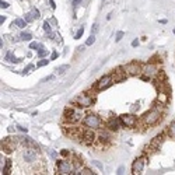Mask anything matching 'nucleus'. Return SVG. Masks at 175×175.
Here are the masks:
<instances>
[{"label":"nucleus","instance_id":"nucleus-1","mask_svg":"<svg viewBox=\"0 0 175 175\" xmlns=\"http://www.w3.org/2000/svg\"><path fill=\"white\" fill-rule=\"evenodd\" d=\"M163 104H154L153 108L150 111H147L144 115L142 116V119H140V123H142L143 128H151V126H154V125H157L158 122L161 120V118H163Z\"/></svg>","mask_w":175,"mask_h":175},{"label":"nucleus","instance_id":"nucleus-2","mask_svg":"<svg viewBox=\"0 0 175 175\" xmlns=\"http://www.w3.org/2000/svg\"><path fill=\"white\" fill-rule=\"evenodd\" d=\"M83 119L84 118H83V113H81V108L74 105V104L69 105L65 109V112H63V120H65V123H79V122H81Z\"/></svg>","mask_w":175,"mask_h":175},{"label":"nucleus","instance_id":"nucleus-3","mask_svg":"<svg viewBox=\"0 0 175 175\" xmlns=\"http://www.w3.org/2000/svg\"><path fill=\"white\" fill-rule=\"evenodd\" d=\"M81 125L88 129H94V130H99L104 128V120L97 115V113H87L84 119L81 120Z\"/></svg>","mask_w":175,"mask_h":175},{"label":"nucleus","instance_id":"nucleus-4","mask_svg":"<svg viewBox=\"0 0 175 175\" xmlns=\"http://www.w3.org/2000/svg\"><path fill=\"white\" fill-rule=\"evenodd\" d=\"M95 102V97L91 94H88V93H81L80 95H77L76 98L72 101V104L74 105L80 106V108H90Z\"/></svg>","mask_w":175,"mask_h":175},{"label":"nucleus","instance_id":"nucleus-5","mask_svg":"<svg viewBox=\"0 0 175 175\" xmlns=\"http://www.w3.org/2000/svg\"><path fill=\"white\" fill-rule=\"evenodd\" d=\"M21 157L27 164L38 163V147H24Z\"/></svg>","mask_w":175,"mask_h":175},{"label":"nucleus","instance_id":"nucleus-6","mask_svg":"<svg viewBox=\"0 0 175 175\" xmlns=\"http://www.w3.org/2000/svg\"><path fill=\"white\" fill-rule=\"evenodd\" d=\"M56 170H58V174H63V175H67V174H74V165L72 161H67V160H58L56 161Z\"/></svg>","mask_w":175,"mask_h":175},{"label":"nucleus","instance_id":"nucleus-7","mask_svg":"<svg viewBox=\"0 0 175 175\" xmlns=\"http://www.w3.org/2000/svg\"><path fill=\"white\" fill-rule=\"evenodd\" d=\"M113 83H115V80H113L112 73L106 74V76L101 77V79H99V80L94 84V90H95V91H102V90H106V88L111 87Z\"/></svg>","mask_w":175,"mask_h":175},{"label":"nucleus","instance_id":"nucleus-8","mask_svg":"<svg viewBox=\"0 0 175 175\" xmlns=\"http://www.w3.org/2000/svg\"><path fill=\"white\" fill-rule=\"evenodd\" d=\"M122 67L128 73V76H139L143 72V65L140 62H130L128 65H123Z\"/></svg>","mask_w":175,"mask_h":175},{"label":"nucleus","instance_id":"nucleus-9","mask_svg":"<svg viewBox=\"0 0 175 175\" xmlns=\"http://www.w3.org/2000/svg\"><path fill=\"white\" fill-rule=\"evenodd\" d=\"M81 143L86 144V146H94L97 143V133H95L94 129H84L83 137H81Z\"/></svg>","mask_w":175,"mask_h":175},{"label":"nucleus","instance_id":"nucleus-10","mask_svg":"<svg viewBox=\"0 0 175 175\" xmlns=\"http://www.w3.org/2000/svg\"><path fill=\"white\" fill-rule=\"evenodd\" d=\"M119 118H120V122H122V125H123V126H126V128L135 129L136 126H137V123H139L137 116L132 115V113H123V115H120Z\"/></svg>","mask_w":175,"mask_h":175},{"label":"nucleus","instance_id":"nucleus-11","mask_svg":"<svg viewBox=\"0 0 175 175\" xmlns=\"http://www.w3.org/2000/svg\"><path fill=\"white\" fill-rule=\"evenodd\" d=\"M146 160L147 157L143 154V156L137 157L135 161H133V164H132V174L133 175H139L143 172V168H144V165H146Z\"/></svg>","mask_w":175,"mask_h":175},{"label":"nucleus","instance_id":"nucleus-12","mask_svg":"<svg viewBox=\"0 0 175 175\" xmlns=\"http://www.w3.org/2000/svg\"><path fill=\"white\" fill-rule=\"evenodd\" d=\"M158 72H160V70H158V67H157L156 65H154V63H147V65H144L143 66V72H142V74H144V76H147L150 79V80H151V79H153V77H156L157 74H158Z\"/></svg>","mask_w":175,"mask_h":175},{"label":"nucleus","instance_id":"nucleus-13","mask_svg":"<svg viewBox=\"0 0 175 175\" xmlns=\"http://www.w3.org/2000/svg\"><path fill=\"white\" fill-rule=\"evenodd\" d=\"M105 126L108 128V130H111V132H118L120 129V126H123V125H122V122H120V118L112 116V118H109V119L106 120Z\"/></svg>","mask_w":175,"mask_h":175},{"label":"nucleus","instance_id":"nucleus-14","mask_svg":"<svg viewBox=\"0 0 175 175\" xmlns=\"http://www.w3.org/2000/svg\"><path fill=\"white\" fill-rule=\"evenodd\" d=\"M164 133H161V135H158V136H156V137L151 140V143H150V149H154V151L156 150H158L160 149V146H161V143L164 142Z\"/></svg>","mask_w":175,"mask_h":175},{"label":"nucleus","instance_id":"nucleus-15","mask_svg":"<svg viewBox=\"0 0 175 175\" xmlns=\"http://www.w3.org/2000/svg\"><path fill=\"white\" fill-rule=\"evenodd\" d=\"M72 163H73L74 170H76V171H79L80 168H83V158H80V157L74 156V157H73V160H72Z\"/></svg>","mask_w":175,"mask_h":175},{"label":"nucleus","instance_id":"nucleus-16","mask_svg":"<svg viewBox=\"0 0 175 175\" xmlns=\"http://www.w3.org/2000/svg\"><path fill=\"white\" fill-rule=\"evenodd\" d=\"M167 135L171 139H175V120H172L167 128Z\"/></svg>","mask_w":175,"mask_h":175},{"label":"nucleus","instance_id":"nucleus-17","mask_svg":"<svg viewBox=\"0 0 175 175\" xmlns=\"http://www.w3.org/2000/svg\"><path fill=\"white\" fill-rule=\"evenodd\" d=\"M74 174H79V175H93V174H95L93 170H90V168H87V167H83V168H80L77 172H74Z\"/></svg>","mask_w":175,"mask_h":175},{"label":"nucleus","instance_id":"nucleus-18","mask_svg":"<svg viewBox=\"0 0 175 175\" xmlns=\"http://www.w3.org/2000/svg\"><path fill=\"white\" fill-rule=\"evenodd\" d=\"M6 60H7V62H11V63H17V62H20L21 59L15 58V56L13 55V52H7V55H6Z\"/></svg>","mask_w":175,"mask_h":175},{"label":"nucleus","instance_id":"nucleus-19","mask_svg":"<svg viewBox=\"0 0 175 175\" xmlns=\"http://www.w3.org/2000/svg\"><path fill=\"white\" fill-rule=\"evenodd\" d=\"M13 25L19 27V28H24V27L27 25V21L25 20H22V19H15L14 22H13Z\"/></svg>","mask_w":175,"mask_h":175},{"label":"nucleus","instance_id":"nucleus-20","mask_svg":"<svg viewBox=\"0 0 175 175\" xmlns=\"http://www.w3.org/2000/svg\"><path fill=\"white\" fill-rule=\"evenodd\" d=\"M69 69H70V65H62V66H59V67H56L55 72L58 74H63L66 70H69Z\"/></svg>","mask_w":175,"mask_h":175},{"label":"nucleus","instance_id":"nucleus-21","mask_svg":"<svg viewBox=\"0 0 175 175\" xmlns=\"http://www.w3.org/2000/svg\"><path fill=\"white\" fill-rule=\"evenodd\" d=\"M10 167H11V160H6V167L2 168V174H10Z\"/></svg>","mask_w":175,"mask_h":175},{"label":"nucleus","instance_id":"nucleus-22","mask_svg":"<svg viewBox=\"0 0 175 175\" xmlns=\"http://www.w3.org/2000/svg\"><path fill=\"white\" fill-rule=\"evenodd\" d=\"M20 38H21L22 41H31V39H32V35L25 31V32H21V34H20Z\"/></svg>","mask_w":175,"mask_h":175},{"label":"nucleus","instance_id":"nucleus-23","mask_svg":"<svg viewBox=\"0 0 175 175\" xmlns=\"http://www.w3.org/2000/svg\"><path fill=\"white\" fill-rule=\"evenodd\" d=\"M44 48V45L42 44H38V42H31L29 44V49H35V51H39V49H42Z\"/></svg>","mask_w":175,"mask_h":175},{"label":"nucleus","instance_id":"nucleus-24","mask_svg":"<svg viewBox=\"0 0 175 175\" xmlns=\"http://www.w3.org/2000/svg\"><path fill=\"white\" fill-rule=\"evenodd\" d=\"M94 42H95V35H94V34H91V35H90V38L86 41V45H87V46H90V45H93Z\"/></svg>","mask_w":175,"mask_h":175},{"label":"nucleus","instance_id":"nucleus-25","mask_svg":"<svg viewBox=\"0 0 175 175\" xmlns=\"http://www.w3.org/2000/svg\"><path fill=\"white\" fill-rule=\"evenodd\" d=\"M123 35H125L123 31H118L116 35H115V42H119V41L122 39V38H123Z\"/></svg>","mask_w":175,"mask_h":175},{"label":"nucleus","instance_id":"nucleus-26","mask_svg":"<svg viewBox=\"0 0 175 175\" xmlns=\"http://www.w3.org/2000/svg\"><path fill=\"white\" fill-rule=\"evenodd\" d=\"M48 62H49L48 59H41L39 62L37 63V67H44V66H46V65H48Z\"/></svg>","mask_w":175,"mask_h":175},{"label":"nucleus","instance_id":"nucleus-27","mask_svg":"<svg viewBox=\"0 0 175 175\" xmlns=\"http://www.w3.org/2000/svg\"><path fill=\"white\" fill-rule=\"evenodd\" d=\"M83 34H84V28H83V27H81V28L79 29V31H77V34H76V35H74V39H80Z\"/></svg>","mask_w":175,"mask_h":175},{"label":"nucleus","instance_id":"nucleus-28","mask_svg":"<svg viewBox=\"0 0 175 175\" xmlns=\"http://www.w3.org/2000/svg\"><path fill=\"white\" fill-rule=\"evenodd\" d=\"M46 55H48V51H46V49H44V48L38 51V56H39V58H45Z\"/></svg>","mask_w":175,"mask_h":175},{"label":"nucleus","instance_id":"nucleus-29","mask_svg":"<svg viewBox=\"0 0 175 175\" xmlns=\"http://www.w3.org/2000/svg\"><path fill=\"white\" fill-rule=\"evenodd\" d=\"M44 29L46 31V32H52V28H51V24H49V21H45L44 22Z\"/></svg>","mask_w":175,"mask_h":175},{"label":"nucleus","instance_id":"nucleus-30","mask_svg":"<svg viewBox=\"0 0 175 175\" xmlns=\"http://www.w3.org/2000/svg\"><path fill=\"white\" fill-rule=\"evenodd\" d=\"M24 20H25L27 22H32V21H34V15L31 14V13H27V14H25V19H24Z\"/></svg>","mask_w":175,"mask_h":175},{"label":"nucleus","instance_id":"nucleus-31","mask_svg":"<svg viewBox=\"0 0 175 175\" xmlns=\"http://www.w3.org/2000/svg\"><path fill=\"white\" fill-rule=\"evenodd\" d=\"M31 14L34 15V19H39V10H37V8H32Z\"/></svg>","mask_w":175,"mask_h":175},{"label":"nucleus","instance_id":"nucleus-32","mask_svg":"<svg viewBox=\"0 0 175 175\" xmlns=\"http://www.w3.org/2000/svg\"><path fill=\"white\" fill-rule=\"evenodd\" d=\"M93 164H94L97 168H99L101 171H102V170H104V167H102V164H101V163H98V161H93Z\"/></svg>","mask_w":175,"mask_h":175},{"label":"nucleus","instance_id":"nucleus-33","mask_svg":"<svg viewBox=\"0 0 175 175\" xmlns=\"http://www.w3.org/2000/svg\"><path fill=\"white\" fill-rule=\"evenodd\" d=\"M0 7H2V8H7L8 3H7V2H4V0H2V2H0Z\"/></svg>","mask_w":175,"mask_h":175},{"label":"nucleus","instance_id":"nucleus-34","mask_svg":"<svg viewBox=\"0 0 175 175\" xmlns=\"http://www.w3.org/2000/svg\"><path fill=\"white\" fill-rule=\"evenodd\" d=\"M116 174H119V175L125 174V167H123V165H120V167L118 168V172H116Z\"/></svg>","mask_w":175,"mask_h":175},{"label":"nucleus","instance_id":"nucleus-35","mask_svg":"<svg viewBox=\"0 0 175 175\" xmlns=\"http://www.w3.org/2000/svg\"><path fill=\"white\" fill-rule=\"evenodd\" d=\"M32 69H35V66H34V65H28L25 67V70H24V72H25V73H28L29 70H32Z\"/></svg>","mask_w":175,"mask_h":175},{"label":"nucleus","instance_id":"nucleus-36","mask_svg":"<svg viewBox=\"0 0 175 175\" xmlns=\"http://www.w3.org/2000/svg\"><path fill=\"white\" fill-rule=\"evenodd\" d=\"M97 31H98V25H97V24H94V25H93V28H91V32L95 34Z\"/></svg>","mask_w":175,"mask_h":175},{"label":"nucleus","instance_id":"nucleus-37","mask_svg":"<svg viewBox=\"0 0 175 175\" xmlns=\"http://www.w3.org/2000/svg\"><path fill=\"white\" fill-rule=\"evenodd\" d=\"M81 3V0H73V7H77Z\"/></svg>","mask_w":175,"mask_h":175},{"label":"nucleus","instance_id":"nucleus-38","mask_svg":"<svg viewBox=\"0 0 175 175\" xmlns=\"http://www.w3.org/2000/svg\"><path fill=\"white\" fill-rule=\"evenodd\" d=\"M49 4H51L52 8H56V4H55V2H53V0H49Z\"/></svg>","mask_w":175,"mask_h":175},{"label":"nucleus","instance_id":"nucleus-39","mask_svg":"<svg viewBox=\"0 0 175 175\" xmlns=\"http://www.w3.org/2000/svg\"><path fill=\"white\" fill-rule=\"evenodd\" d=\"M137 45H139V41H137V39H133V41H132V46H137Z\"/></svg>","mask_w":175,"mask_h":175},{"label":"nucleus","instance_id":"nucleus-40","mask_svg":"<svg viewBox=\"0 0 175 175\" xmlns=\"http://www.w3.org/2000/svg\"><path fill=\"white\" fill-rule=\"evenodd\" d=\"M60 154H62V156H69V151H67V150H62V151H60Z\"/></svg>","mask_w":175,"mask_h":175},{"label":"nucleus","instance_id":"nucleus-41","mask_svg":"<svg viewBox=\"0 0 175 175\" xmlns=\"http://www.w3.org/2000/svg\"><path fill=\"white\" fill-rule=\"evenodd\" d=\"M53 79H55V76H48L46 79H45V81H52Z\"/></svg>","mask_w":175,"mask_h":175},{"label":"nucleus","instance_id":"nucleus-42","mask_svg":"<svg viewBox=\"0 0 175 175\" xmlns=\"http://www.w3.org/2000/svg\"><path fill=\"white\" fill-rule=\"evenodd\" d=\"M56 58H58V52H53V53H52V56H51V59L53 60V59H56Z\"/></svg>","mask_w":175,"mask_h":175},{"label":"nucleus","instance_id":"nucleus-43","mask_svg":"<svg viewBox=\"0 0 175 175\" xmlns=\"http://www.w3.org/2000/svg\"><path fill=\"white\" fill-rule=\"evenodd\" d=\"M19 129H20V130H21V132H25V133H27V130H28V129H27V128H24V126H19Z\"/></svg>","mask_w":175,"mask_h":175},{"label":"nucleus","instance_id":"nucleus-44","mask_svg":"<svg viewBox=\"0 0 175 175\" xmlns=\"http://www.w3.org/2000/svg\"><path fill=\"white\" fill-rule=\"evenodd\" d=\"M4 21H6V17H4V15H2V17H0V24H3Z\"/></svg>","mask_w":175,"mask_h":175},{"label":"nucleus","instance_id":"nucleus-45","mask_svg":"<svg viewBox=\"0 0 175 175\" xmlns=\"http://www.w3.org/2000/svg\"><path fill=\"white\" fill-rule=\"evenodd\" d=\"M174 34H175V28H174Z\"/></svg>","mask_w":175,"mask_h":175}]
</instances>
